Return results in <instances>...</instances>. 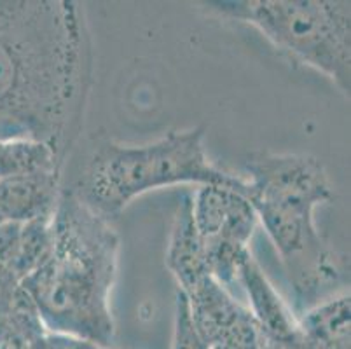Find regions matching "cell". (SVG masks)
<instances>
[{
    "instance_id": "cell-5",
    "label": "cell",
    "mask_w": 351,
    "mask_h": 349,
    "mask_svg": "<svg viewBox=\"0 0 351 349\" xmlns=\"http://www.w3.org/2000/svg\"><path fill=\"white\" fill-rule=\"evenodd\" d=\"M224 18L263 34L293 63L328 77L350 98L351 4L346 0H231L203 2Z\"/></svg>"
},
{
    "instance_id": "cell-12",
    "label": "cell",
    "mask_w": 351,
    "mask_h": 349,
    "mask_svg": "<svg viewBox=\"0 0 351 349\" xmlns=\"http://www.w3.org/2000/svg\"><path fill=\"white\" fill-rule=\"evenodd\" d=\"M49 219H35L21 224L20 250L14 264V276L21 283L27 276L40 267L53 250V227Z\"/></svg>"
},
{
    "instance_id": "cell-8",
    "label": "cell",
    "mask_w": 351,
    "mask_h": 349,
    "mask_svg": "<svg viewBox=\"0 0 351 349\" xmlns=\"http://www.w3.org/2000/svg\"><path fill=\"white\" fill-rule=\"evenodd\" d=\"M236 281L243 285L250 300V313L261 326L264 337L282 339L298 330V318L269 283L252 252L239 265Z\"/></svg>"
},
{
    "instance_id": "cell-13",
    "label": "cell",
    "mask_w": 351,
    "mask_h": 349,
    "mask_svg": "<svg viewBox=\"0 0 351 349\" xmlns=\"http://www.w3.org/2000/svg\"><path fill=\"white\" fill-rule=\"evenodd\" d=\"M171 349H208V344L203 341V337L196 330V326H194L187 297L180 290H177V300H175V323Z\"/></svg>"
},
{
    "instance_id": "cell-11",
    "label": "cell",
    "mask_w": 351,
    "mask_h": 349,
    "mask_svg": "<svg viewBox=\"0 0 351 349\" xmlns=\"http://www.w3.org/2000/svg\"><path fill=\"white\" fill-rule=\"evenodd\" d=\"M63 165L49 145L34 140L0 139V180L32 173H60Z\"/></svg>"
},
{
    "instance_id": "cell-2",
    "label": "cell",
    "mask_w": 351,
    "mask_h": 349,
    "mask_svg": "<svg viewBox=\"0 0 351 349\" xmlns=\"http://www.w3.org/2000/svg\"><path fill=\"white\" fill-rule=\"evenodd\" d=\"M51 227V255L20 285L34 299L47 330L107 348L116 334L110 293L119 234L75 191H62Z\"/></svg>"
},
{
    "instance_id": "cell-4",
    "label": "cell",
    "mask_w": 351,
    "mask_h": 349,
    "mask_svg": "<svg viewBox=\"0 0 351 349\" xmlns=\"http://www.w3.org/2000/svg\"><path fill=\"white\" fill-rule=\"evenodd\" d=\"M178 184L220 185L247 194V180L212 165L205 152V128L171 131L147 145L105 142L95 150L77 196L110 219L135 197Z\"/></svg>"
},
{
    "instance_id": "cell-3",
    "label": "cell",
    "mask_w": 351,
    "mask_h": 349,
    "mask_svg": "<svg viewBox=\"0 0 351 349\" xmlns=\"http://www.w3.org/2000/svg\"><path fill=\"white\" fill-rule=\"evenodd\" d=\"M247 200L278 250L298 309L318 304L339 278L336 258L320 238L313 211L334 200L324 165L302 154L254 152L247 159Z\"/></svg>"
},
{
    "instance_id": "cell-16",
    "label": "cell",
    "mask_w": 351,
    "mask_h": 349,
    "mask_svg": "<svg viewBox=\"0 0 351 349\" xmlns=\"http://www.w3.org/2000/svg\"><path fill=\"white\" fill-rule=\"evenodd\" d=\"M263 349H317L315 344L304 335L301 328L282 339L264 337Z\"/></svg>"
},
{
    "instance_id": "cell-7",
    "label": "cell",
    "mask_w": 351,
    "mask_h": 349,
    "mask_svg": "<svg viewBox=\"0 0 351 349\" xmlns=\"http://www.w3.org/2000/svg\"><path fill=\"white\" fill-rule=\"evenodd\" d=\"M60 173H32L0 180V222H30L54 215L60 194Z\"/></svg>"
},
{
    "instance_id": "cell-6",
    "label": "cell",
    "mask_w": 351,
    "mask_h": 349,
    "mask_svg": "<svg viewBox=\"0 0 351 349\" xmlns=\"http://www.w3.org/2000/svg\"><path fill=\"white\" fill-rule=\"evenodd\" d=\"M166 267L173 274L182 293L193 292L201 281L212 276L205 241L194 226L191 194L180 197V204L175 213L166 246Z\"/></svg>"
},
{
    "instance_id": "cell-9",
    "label": "cell",
    "mask_w": 351,
    "mask_h": 349,
    "mask_svg": "<svg viewBox=\"0 0 351 349\" xmlns=\"http://www.w3.org/2000/svg\"><path fill=\"white\" fill-rule=\"evenodd\" d=\"M184 296L189 302L194 326L208 346L228 334L250 311L232 299L226 287H222L213 276L201 281L193 292Z\"/></svg>"
},
{
    "instance_id": "cell-15",
    "label": "cell",
    "mask_w": 351,
    "mask_h": 349,
    "mask_svg": "<svg viewBox=\"0 0 351 349\" xmlns=\"http://www.w3.org/2000/svg\"><path fill=\"white\" fill-rule=\"evenodd\" d=\"M28 349H107L100 344H95L86 339L75 335L60 334V332L47 330L43 337L32 342Z\"/></svg>"
},
{
    "instance_id": "cell-14",
    "label": "cell",
    "mask_w": 351,
    "mask_h": 349,
    "mask_svg": "<svg viewBox=\"0 0 351 349\" xmlns=\"http://www.w3.org/2000/svg\"><path fill=\"white\" fill-rule=\"evenodd\" d=\"M20 222H9V220L0 222V271L11 273L12 276H14V264L20 250Z\"/></svg>"
},
{
    "instance_id": "cell-17",
    "label": "cell",
    "mask_w": 351,
    "mask_h": 349,
    "mask_svg": "<svg viewBox=\"0 0 351 349\" xmlns=\"http://www.w3.org/2000/svg\"><path fill=\"white\" fill-rule=\"evenodd\" d=\"M107 349H108V348H107Z\"/></svg>"
},
{
    "instance_id": "cell-10",
    "label": "cell",
    "mask_w": 351,
    "mask_h": 349,
    "mask_svg": "<svg viewBox=\"0 0 351 349\" xmlns=\"http://www.w3.org/2000/svg\"><path fill=\"white\" fill-rule=\"evenodd\" d=\"M306 337L320 349H350V292L322 300L298 318Z\"/></svg>"
},
{
    "instance_id": "cell-1",
    "label": "cell",
    "mask_w": 351,
    "mask_h": 349,
    "mask_svg": "<svg viewBox=\"0 0 351 349\" xmlns=\"http://www.w3.org/2000/svg\"><path fill=\"white\" fill-rule=\"evenodd\" d=\"M84 5L0 2V139L49 145L65 165L93 86Z\"/></svg>"
}]
</instances>
